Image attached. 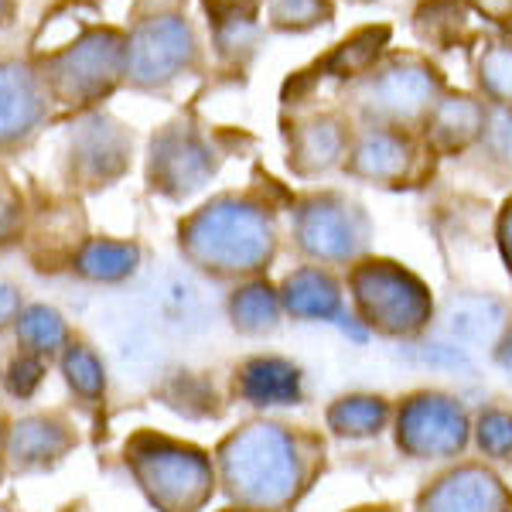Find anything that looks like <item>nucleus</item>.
Segmentation results:
<instances>
[{"label": "nucleus", "mask_w": 512, "mask_h": 512, "mask_svg": "<svg viewBox=\"0 0 512 512\" xmlns=\"http://www.w3.org/2000/svg\"><path fill=\"white\" fill-rule=\"evenodd\" d=\"M59 369L65 376V386L72 390L76 400L86 407H96L106 396V366L99 359V352L86 342H69L59 355Z\"/></svg>", "instance_id": "obj_30"}, {"label": "nucleus", "mask_w": 512, "mask_h": 512, "mask_svg": "<svg viewBox=\"0 0 512 512\" xmlns=\"http://www.w3.org/2000/svg\"><path fill=\"white\" fill-rule=\"evenodd\" d=\"M209 52L192 14H158L127 24L123 89L140 96H168L178 82L198 79Z\"/></svg>", "instance_id": "obj_8"}, {"label": "nucleus", "mask_w": 512, "mask_h": 512, "mask_svg": "<svg viewBox=\"0 0 512 512\" xmlns=\"http://www.w3.org/2000/svg\"><path fill=\"white\" fill-rule=\"evenodd\" d=\"M144 250L137 239L123 236H86L72 253L69 270L86 284H123L140 270Z\"/></svg>", "instance_id": "obj_21"}, {"label": "nucleus", "mask_w": 512, "mask_h": 512, "mask_svg": "<svg viewBox=\"0 0 512 512\" xmlns=\"http://www.w3.org/2000/svg\"><path fill=\"white\" fill-rule=\"evenodd\" d=\"M355 140V120L342 106L325 110L294 113L284 120V147H287V171L297 181H321L338 175Z\"/></svg>", "instance_id": "obj_14"}, {"label": "nucleus", "mask_w": 512, "mask_h": 512, "mask_svg": "<svg viewBox=\"0 0 512 512\" xmlns=\"http://www.w3.org/2000/svg\"><path fill=\"white\" fill-rule=\"evenodd\" d=\"M335 4H349V7H366V4H376V0H335Z\"/></svg>", "instance_id": "obj_42"}, {"label": "nucleus", "mask_w": 512, "mask_h": 512, "mask_svg": "<svg viewBox=\"0 0 512 512\" xmlns=\"http://www.w3.org/2000/svg\"><path fill=\"white\" fill-rule=\"evenodd\" d=\"M345 512H396L390 502H373V506H355V509H345Z\"/></svg>", "instance_id": "obj_41"}, {"label": "nucleus", "mask_w": 512, "mask_h": 512, "mask_svg": "<svg viewBox=\"0 0 512 512\" xmlns=\"http://www.w3.org/2000/svg\"><path fill=\"white\" fill-rule=\"evenodd\" d=\"M226 315L233 332L246 335V338H267L274 335L284 321V304H280L277 284H270L267 277L256 280H243L229 291L226 301Z\"/></svg>", "instance_id": "obj_24"}, {"label": "nucleus", "mask_w": 512, "mask_h": 512, "mask_svg": "<svg viewBox=\"0 0 512 512\" xmlns=\"http://www.w3.org/2000/svg\"><path fill=\"white\" fill-rule=\"evenodd\" d=\"M284 315L294 321H328V325L342 328L352 342H366L369 332L352 315L349 301H345V280L335 270L315 267V263H301V267L287 270L284 280L277 284Z\"/></svg>", "instance_id": "obj_15"}, {"label": "nucleus", "mask_w": 512, "mask_h": 512, "mask_svg": "<svg viewBox=\"0 0 512 512\" xmlns=\"http://www.w3.org/2000/svg\"><path fill=\"white\" fill-rule=\"evenodd\" d=\"M41 379H45V359L41 355H31V352H18L11 362L4 366V390L14 396V400H31L38 393Z\"/></svg>", "instance_id": "obj_34"}, {"label": "nucleus", "mask_w": 512, "mask_h": 512, "mask_svg": "<svg viewBox=\"0 0 512 512\" xmlns=\"http://www.w3.org/2000/svg\"><path fill=\"white\" fill-rule=\"evenodd\" d=\"M175 246L195 274L216 284L267 277L280 253L277 209L253 188H226L178 219Z\"/></svg>", "instance_id": "obj_2"}, {"label": "nucleus", "mask_w": 512, "mask_h": 512, "mask_svg": "<svg viewBox=\"0 0 512 512\" xmlns=\"http://www.w3.org/2000/svg\"><path fill=\"white\" fill-rule=\"evenodd\" d=\"M414 512H512V489L489 461H454L417 492Z\"/></svg>", "instance_id": "obj_16"}, {"label": "nucleus", "mask_w": 512, "mask_h": 512, "mask_svg": "<svg viewBox=\"0 0 512 512\" xmlns=\"http://www.w3.org/2000/svg\"><path fill=\"white\" fill-rule=\"evenodd\" d=\"M475 18L495 24V28H512V0H465Z\"/></svg>", "instance_id": "obj_36"}, {"label": "nucleus", "mask_w": 512, "mask_h": 512, "mask_svg": "<svg viewBox=\"0 0 512 512\" xmlns=\"http://www.w3.org/2000/svg\"><path fill=\"white\" fill-rule=\"evenodd\" d=\"M86 4H99V0H86Z\"/></svg>", "instance_id": "obj_45"}, {"label": "nucleus", "mask_w": 512, "mask_h": 512, "mask_svg": "<svg viewBox=\"0 0 512 512\" xmlns=\"http://www.w3.org/2000/svg\"><path fill=\"white\" fill-rule=\"evenodd\" d=\"M79 444V434L62 414H31L11 424L7 431V465L14 475H38L62 465V458Z\"/></svg>", "instance_id": "obj_19"}, {"label": "nucleus", "mask_w": 512, "mask_h": 512, "mask_svg": "<svg viewBox=\"0 0 512 512\" xmlns=\"http://www.w3.org/2000/svg\"><path fill=\"white\" fill-rule=\"evenodd\" d=\"M495 246H499V256L512 277V195L502 202L499 216H495Z\"/></svg>", "instance_id": "obj_37"}, {"label": "nucleus", "mask_w": 512, "mask_h": 512, "mask_svg": "<svg viewBox=\"0 0 512 512\" xmlns=\"http://www.w3.org/2000/svg\"><path fill=\"white\" fill-rule=\"evenodd\" d=\"M485 113H489V103H485L475 89L448 86L444 96L437 99L431 117L420 127V137H424L427 151H431L437 161L468 158L478 147V137H482V130H485Z\"/></svg>", "instance_id": "obj_18"}, {"label": "nucleus", "mask_w": 512, "mask_h": 512, "mask_svg": "<svg viewBox=\"0 0 512 512\" xmlns=\"http://www.w3.org/2000/svg\"><path fill=\"white\" fill-rule=\"evenodd\" d=\"M202 11L209 24L212 59L222 72L243 76L267 38L263 0H202Z\"/></svg>", "instance_id": "obj_17"}, {"label": "nucleus", "mask_w": 512, "mask_h": 512, "mask_svg": "<svg viewBox=\"0 0 512 512\" xmlns=\"http://www.w3.org/2000/svg\"><path fill=\"white\" fill-rule=\"evenodd\" d=\"M69 21V28L59 31V24L45 14L28 48L55 103V120L103 110L123 89V65H127V28L99 18Z\"/></svg>", "instance_id": "obj_3"}, {"label": "nucleus", "mask_w": 512, "mask_h": 512, "mask_svg": "<svg viewBox=\"0 0 512 512\" xmlns=\"http://www.w3.org/2000/svg\"><path fill=\"white\" fill-rule=\"evenodd\" d=\"M393 410L396 403L383 393H345L325 407V427L342 441H369L393 427Z\"/></svg>", "instance_id": "obj_23"}, {"label": "nucleus", "mask_w": 512, "mask_h": 512, "mask_svg": "<svg viewBox=\"0 0 512 512\" xmlns=\"http://www.w3.org/2000/svg\"><path fill=\"white\" fill-rule=\"evenodd\" d=\"M222 512H250V509H239V506H229V509H222Z\"/></svg>", "instance_id": "obj_44"}, {"label": "nucleus", "mask_w": 512, "mask_h": 512, "mask_svg": "<svg viewBox=\"0 0 512 512\" xmlns=\"http://www.w3.org/2000/svg\"><path fill=\"white\" fill-rule=\"evenodd\" d=\"M14 335H18L21 352L41 355V359L62 355L65 345L72 342L69 321L62 318V311L48 308V304H24L21 318L14 321Z\"/></svg>", "instance_id": "obj_28"}, {"label": "nucleus", "mask_w": 512, "mask_h": 512, "mask_svg": "<svg viewBox=\"0 0 512 512\" xmlns=\"http://www.w3.org/2000/svg\"><path fill=\"white\" fill-rule=\"evenodd\" d=\"M434 161L437 158L427 151L424 137L414 130L355 123V140L342 175L359 185H373L379 192H410L434 175Z\"/></svg>", "instance_id": "obj_12"}, {"label": "nucleus", "mask_w": 512, "mask_h": 512, "mask_svg": "<svg viewBox=\"0 0 512 512\" xmlns=\"http://www.w3.org/2000/svg\"><path fill=\"white\" fill-rule=\"evenodd\" d=\"M376 222L342 188H311L291 198V246L301 263L349 270L373 253Z\"/></svg>", "instance_id": "obj_7"}, {"label": "nucleus", "mask_w": 512, "mask_h": 512, "mask_svg": "<svg viewBox=\"0 0 512 512\" xmlns=\"http://www.w3.org/2000/svg\"><path fill=\"white\" fill-rule=\"evenodd\" d=\"M475 93L489 106H512V35L485 38L472 62Z\"/></svg>", "instance_id": "obj_27"}, {"label": "nucleus", "mask_w": 512, "mask_h": 512, "mask_svg": "<svg viewBox=\"0 0 512 512\" xmlns=\"http://www.w3.org/2000/svg\"><path fill=\"white\" fill-rule=\"evenodd\" d=\"M222 161H226V151L219 147V137L209 134V127L198 123L192 113H178L147 140V192L168 202H185L212 185Z\"/></svg>", "instance_id": "obj_9"}, {"label": "nucleus", "mask_w": 512, "mask_h": 512, "mask_svg": "<svg viewBox=\"0 0 512 512\" xmlns=\"http://www.w3.org/2000/svg\"><path fill=\"white\" fill-rule=\"evenodd\" d=\"M48 123H55V103L31 55H0V164L28 151Z\"/></svg>", "instance_id": "obj_13"}, {"label": "nucleus", "mask_w": 512, "mask_h": 512, "mask_svg": "<svg viewBox=\"0 0 512 512\" xmlns=\"http://www.w3.org/2000/svg\"><path fill=\"white\" fill-rule=\"evenodd\" d=\"M192 0H130L127 21L158 18V14H185Z\"/></svg>", "instance_id": "obj_35"}, {"label": "nucleus", "mask_w": 512, "mask_h": 512, "mask_svg": "<svg viewBox=\"0 0 512 512\" xmlns=\"http://www.w3.org/2000/svg\"><path fill=\"white\" fill-rule=\"evenodd\" d=\"M7 431H11V427H7V424H4V417H0V448L7 444Z\"/></svg>", "instance_id": "obj_43"}, {"label": "nucleus", "mask_w": 512, "mask_h": 512, "mask_svg": "<svg viewBox=\"0 0 512 512\" xmlns=\"http://www.w3.org/2000/svg\"><path fill=\"white\" fill-rule=\"evenodd\" d=\"M123 465L154 512H205L219 489L209 451L147 427L127 437Z\"/></svg>", "instance_id": "obj_5"}, {"label": "nucleus", "mask_w": 512, "mask_h": 512, "mask_svg": "<svg viewBox=\"0 0 512 512\" xmlns=\"http://www.w3.org/2000/svg\"><path fill=\"white\" fill-rule=\"evenodd\" d=\"M349 308L369 335L414 342L431 328L437 315L434 291L427 280L403 267L400 260L369 253L355 267L345 270Z\"/></svg>", "instance_id": "obj_6"}, {"label": "nucleus", "mask_w": 512, "mask_h": 512, "mask_svg": "<svg viewBox=\"0 0 512 512\" xmlns=\"http://www.w3.org/2000/svg\"><path fill=\"white\" fill-rule=\"evenodd\" d=\"M451 82L427 52L393 48L342 89V110L359 127H396L420 134Z\"/></svg>", "instance_id": "obj_4"}, {"label": "nucleus", "mask_w": 512, "mask_h": 512, "mask_svg": "<svg viewBox=\"0 0 512 512\" xmlns=\"http://www.w3.org/2000/svg\"><path fill=\"white\" fill-rule=\"evenodd\" d=\"M468 18L472 11L465 0H417L410 14V31L431 52H448L468 38V28H472Z\"/></svg>", "instance_id": "obj_26"}, {"label": "nucleus", "mask_w": 512, "mask_h": 512, "mask_svg": "<svg viewBox=\"0 0 512 512\" xmlns=\"http://www.w3.org/2000/svg\"><path fill=\"white\" fill-rule=\"evenodd\" d=\"M28 226H31L28 198H24V192L18 188V181L0 168V253L24 243Z\"/></svg>", "instance_id": "obj_33"}, {"label": "nucleus", "mask_w": 512, "mask_h": 512, "mask_svg": "<svg viewBox=\"0 0 512 512\" xmlns=\"http://www.w3.org/2000/svg\"><path fill=\"white\" fill-rule=\"evenodd\" d=\"M18 18H21V0H0V35H7L18 24Z\"/></svg>", "instance_id": "obj_40"}, {"label": "nucleus", "mask_w": 512, "mask_h": 512, "mask_svg": "<svg viewBox=\"0 0 512 512\" xmlns=\"http://www.w3.org/2000/svg\"><path fill=\"white\" fill-rule=\"evenodd\" d=\"M393 28L390 24H366V28H355L352 35H345L338 45L328 48V55L318 59V72L328 79H338L342 89L369 72L373 65L390 52Z\"/></svg>", "instance_id": "obj_22"}, {"label": "nucleus", "mask_w": 512, "mask_h": 512, "mask_svg": "<svg viewBox=\"0 0 512 512\" xmlns=\"http://www.w3.org/2000/svg\"><path fill=\"white\" fill-rule=\"evenodd\" d=\"M475 158L499 181H512V106H489Z\"/></svg>", "instance_id": "obj_31"}, {"label": "nucleus", "mask_w": 512, "mask_h": 512, "mask_svg": "<svg viewBox=\"0 0 512 512\" xmlns=\"http://www.w3.org/2000/svg\"><path fill=\"white\" fill-rule=\"evenodd\" d=\"M441 321L451 332V338H458L461 345H492V349L509 328L506 304L489 294L454 297V301H448V308H444Z\"/></svg>", "instance_id": "obj_25"}, {"label": "nucleus", "mask_w": 512, "mask_h": 512, "mask_svg": "<svg viewBox=\"0 0 512 512\" xmlns=\"http://www.w3.org/2000/svg\"><path fill=\"white\" fill-rule=\"evenodd\" d=\"M335 14V0H263V24L270 35H311L328 28Z\"/></svg>", "instance_id": "obj_29"}, {"label": "nucleus", "mask_w": 512, "mask_h": 512, "mask_svg": "<svg viewBox=\"0 0 512 512\" xmlns=\"http://www.w3.org/2000/svg\"><path fill=\"white\" fill-rule=\"evenodd\" d=\"M24 311V294L18 284H11V280H0V328L14 325V321L21 318Z\"/></svg>", "instance_id": "obj_38"}, {"label": "nucleus", "mask_w": 512, "mask_h": 512, "mask_svg": "<svg viewBox=\"0 0 512 512\" xmlns=\"http://www.w3.org/2000/svg\"><path fill=\"white\" fill-rule=\"evenodd\" d=\"M325 437L308 427L253 417L212 451L219 489L250 512H294L325 472Z\"/></svg>", "instance_id": "obj_1"}, {"label": "nucleus", "mask_w": 512, "mask_h": 512, "mask_svg": "<svg viewBox=\"0 0 512 512\" xmlns=\"http://www.w3.org/2000/svg\"><path fill=\"white\" fill-rule=\"evenodd\" d=\"M396 451L410 461H461L472 444V417L465 403L441 390H414L393 410Z\"/></svg>", "instance_id": "obj_11"}, {"label": "nucleus", "mask_w": 512, "mask_h": 512, "mask_svg": "<svg viewBox=\"0 0 512 512\" xmlns=\"http://www.w3.org/2000/svg\"><path fill=\"white\" fill-rule=\"evenodd\" d=\"M492 352H495V362H499V369L512 379V325L506 328V335H502L499 342H495Z\"/></svg>", "instance_id": "obj_39"}, {"label": "nucleus", "mask_w": 512, "mask_h": 512, "mask_svg": "<svg viewBox=\"0 0 512 512\" xmlns=\"http://www.w3.org/2000/svg\"><path fill=\"white\" fill-rule=\"evenodd\" d=\"M233 396L246 407L274 410L304 403V369L284 355H250L233 369Z\"/></svg>", "instance_id": "obj_20"}, {"label": "nucleus", "mask_w": 512, "mask_h": 512, "mask_svg": "<svg viewBox=\"0 0 512 512\" xmlns=\"http://www.w3.org/2000/svg\"><path fill=\"white\" fill-rule=\"evenodd\" d=\"M472 444L482 461H509L512 458V410L489 403L472 420Z\"/></svg>", "instance_id": "obj_32"}, {"label": "nucleus", "mask_w": 512, "mask_h": 512, "mask_svg": "<svg viewBox=\"0 0 512 512\" xmlns=\"http://www.w3.org/2000/svg\"><path fill=\"white\" fill-rule=\"evenodd\" d=\"M137 137L110 110H89L69 120L62 147V181L76 195H99L120 185L134 168Z\"/></svg>", "instance_id": "obj_10"}]
</instances>
